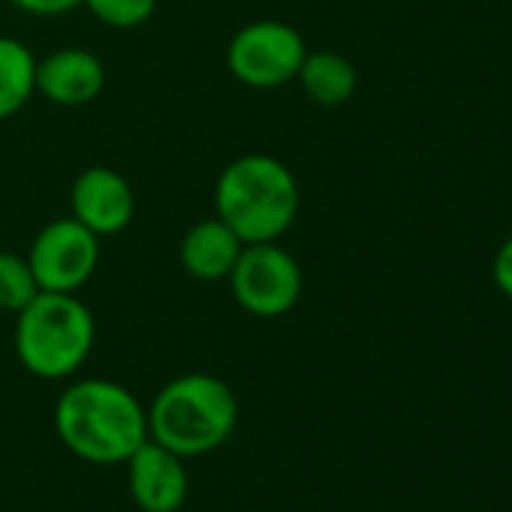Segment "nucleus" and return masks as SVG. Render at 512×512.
I'll use <instances>...</instances> for the list:
<instances>
[{"label":"nucleus","mask_w":512,"mask_h":512,"mask_svg":"<svg viewBox=\"0 0 512 512\" xmlns=\"http://www.w3.org/2000/svg\"><path fill=\"white\" fill-rule=\"evenodd\" d=\"M491 275H494L497 290H500L506 299H512V235L500 244V250H497V256H494V269H491Z\"/></svg>","instance_id":"nucleus-16"},{"label":"nucleus","mask_w":512,"mask_h":512,"mask_svg":"<svg viewBox=\"0 0 512 512\" xmlns=\"http://www.w3.org/2000/svg\"><path fill=\"white\" fill-rule=\"evenodd\" d=\"M124 464L133 503L142 512H178L184 506L190 479L181 455L169 452L166 446L148 437Z\"/></svg>","instance_id":"nucleus-8"},{"label":"nucleus","mask_w":512,"mask_h":512,"mask_svg":"<svg viewBox=\"0 0 512 512\" xmlns=\"http://www.w3.org/2000/svg\"><path fill=\"white\" fill-rule=\"evenodd\" d=\"M244 241L220 220H202L187 229L181 238V266L196 281H223L229 278Z\"/></svg>","instance_id":"nucleus-11"},{"label":"nucleus","mask_w":512,"mask_h":512,"mask_svg":"<svg viewBox=\"0 0 512 512\" xmlns=\"http://www.w3.org/2000/svg\"><path fill=\"white\" fill-rule=\"evenodd\" d=\"M305 55L308 46L293 25L266 19V22L244 25L232 37L226 49V64L241 85L269 91L293 82L302 70Z\"/></svg>","instance_id":"nucleus-6"},{"label":"nucleus","mask_w":512,"mask_h":512,"mask_svg":"<svg viewBox=\"0 0 512 512\" xmlns=\"http://www.w3.org/2000/svg\"><path fill=\"white\" fill-rule=\"evenodd\" d=\"M37 91V58L13 37H0V121L22 112Z\"/></svg>","instance_id":"nucleus-13"},{"label":"nucleus","mask_w":512,"mask_h":512,"mask_svg":"<svg viewBox=\"0 0 512 512\" xmlns=\"http://www.w3.org/2000/svg\"><path fill=\"white\" fill-rule=\"evenodd\" d=\"M37 293H40V284L34 278L28 256L0 250V311L19 314Z\"/></svg>","instance_id":"nucleus-14"},{"label":"nucleus","mask_w":512,"mask_h":512,"mask_svg":"<svg viewBox=\"0 0 512 512\" xmlns=\"http://www.w3.org/2000/svg\"><path fill=\"white\" fill-rule=\"evenodd\" d=\"M73 217L94 235H118L130 226L136 199L124 175L109 166H91L73 181Z\"/></svg>","instance_id":"nucleus-9"},{"label":"nucleus","mask_w":512,"mask_h":512,"mask_svg":"<svg viewBox=\"0 0 512 512\" xmlns=\"http://www.w3.org/2000/svg\"><path fill=\"white\" fill-rule=\"evenodd\" d=\"M55 431L88 464H124L148 440V410L115 380H76L55 404Z\"/></svg>","instance_id":"nucleus-1"},{"label":"nucleus","mask_w":512,"mask_h":512,"mask_svg":"<svg viewBox=\"0 0 512 512\" xmlns=\"http://www.w3.org/2000/svg\"><path fill=\"white\" fill-rule=\"evenodd\" d=\"M302 269L296 256L278 247L275 241L244 244L229 272V290L241 311L275 320L293 311L302 299Z\"/></svg>","instance_id":"nucleus-5"},{"label":"nucleus","mask_w":512,"mask_h":512,"mask_svg":"<svg viewBox=\"0 0 512 512\" xmlns=\"http://www.w3.org/2000/svg\"><path fill=\"white\" fill-rule=\"evenodd\" d=\"M16 356L40 380H67L91 356L94 314L73 293H37L16 314Z\"/></svg>","instance_id":"nucleus-4"},{"label":"nucleus","mask_w":512,"mask_h":512,"mask_svg":"<svg viewBox=\"0 0 512 512\" xmlns=\"http://www.w3.org/2000/svg\"><path fill=\"white\" fill-rule=\"evenodd\" d=\"M82 7H88L91 16L100 19L103 25L130 31L154 16L157 0H82Z\"/></svg>","instance_id":"nucleus-15"},{"label":"nucleus","mask_w":512,"mask_h":512,"mask_svg":"<svg viewBox=\"0 0 512 512\" xmlns=\"http://www.w3.org/2000/svg\"><path fill=\"white\" fill-rule=\"evenodd\" d=\"M238 425V398L214 374L169 380L148 407V437L181 458L220 449Z\"/></svg>","instance_id":"nucleus-3"},{"label":"nucleus","mask_w":512,"mask_h":512,"mask_svg":"<svg viewBox=\"0 0 512 512\" xmlns=\"http://www.w3.org/2000/svg\"><path fill=\"white\" fill-rule=\"evenodd\" d=\"M103 85L106 67L88 49H58L37 61V91L58 106H88Z\"/></svg>","instance_id":"nucleus-10"},{"label":"nucleus","mask_w":512,"mask_h":512,"mask_svg":"<svg viewBox=\"0 0 512 512\" xmlns=\"http://www.w3.org/2000/svg\"><path fill=\"white\" fill-rule=\"evenodd\" d=\"M10 4H16L22 13L31 16H64L82 7V0H10Z\"/></svg>","instance_id":"nucleus-17"},{"label":"nucleus","mask_w":512,"mask_h":512,"mask_svg":"<svg viewBox=\"0 0 512 512\" xmlns=\"http://www.w3.org/2000/svg\"><path fill=\"white\" fill-rule=\"evenodd\" d=\"M28 263L43 293H76L100 266V235L76 217L52 220L37 232Z\"/></svg>","instance_id":"nucleus-7"},{"label":"nucleus","mask_w":512,"mask_h":512,"mask_svg":"<svg viewBox=\"0 0 512 512\" xmlns=\"http://www.w3.org/2000/svg\"><path fill=\"white\" fill-rule=\"evenodd\" d=\"M214 205L244 244L278 241L299 214V184L278 157L244 154L220 172Z\"/></svg>","instance_id":"nucleus-2"},{"label":"nucleus","mask_w":512,"mask_h":512,"mask_svg":"<svg viewBox=\"0 0 512 512\" xmlns=\"http://www.w3.org/2000/svg\"><path fill=\"white\" fill-rule=\"evenodd\" d=\"M296 79L317 106H344L359 85L356 67L338 52H308Z\"/></svg>","instance_id":"nucleus-12"}]
</instances>
